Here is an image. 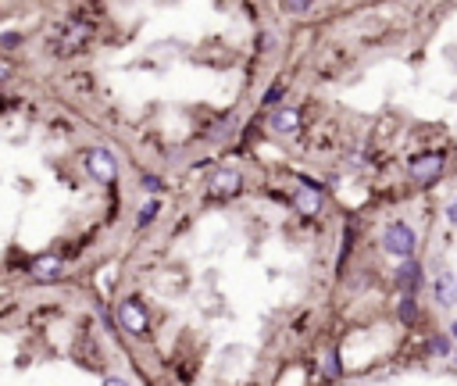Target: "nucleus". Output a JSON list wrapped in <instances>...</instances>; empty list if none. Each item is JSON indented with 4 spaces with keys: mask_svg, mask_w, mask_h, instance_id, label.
I'll list each match as a JSON object with an SVG mask.
<instances>
[{
    "mask_svg": "<svg viewBox=\"0 0 457 386\" xmlns=\"http://www.w3.org/2000/svg\"><path fill=\"white\" fill-rule=\"evenodd\" d=\"M382 247H386V254H393V258H411L415 247H418V233H415L408 222H393V226H386V233H382Z\"/></svg>",
    "mask_w": 457,
    "mask_h": 386,
    "instance_id": "1",
    "label": "nucleus"
},
{
    "mask_svg": "<svg viewBox=\"0 0 457 386\" xmlns=\"http://www.w3.org/2000/svg\"><path fill=\"white\" fill-rule=\"evenodd\" d=\"M86 169H90V176H93V179L111 183V179H114V172H118V164H114V154H111V150L93 147V150H86Z\"/></svg>",
    "mask_w": 457,
    "mask_h": 386,
    "instance_id": "2",
    "label": "nucleus"
},
{
    "mask_svg": "<svg viewBox=\"0 0 457 386\" xmlns=\"http://www.w3.org/2000/svg\"><path fill=\"white\" fill-rule=\"evenodd\" d=\"M118 322H122V329H129V333H136V337H143L147 333V311H143V304L136 301V297H129V301H122L118 304Z\"/></svg>",
    "mask_w": 457,
    "mask_h": 386,
    "instance_id": "3",
    "label": "nucleus"
},
{
    "mask_svg": "<svg viewBox=\"0 0 457 386\" xmlns=\"http://www.w3.org/2000/svg\"><path fill=\"white\" fill-rule=\"evenodd\" d=\"M411 176L418 179V183H432L439 172H443V154H422V157H415L411 164Z\"/></svg>",
    "mask_w": 457,
    "mask_h": 386,
    "instance_id": "4",
    "label": "nucleus"
},
{
    "mask_svg": "<svg viewBox=\"0 0 457 386\" xmlns=\"http://www.w3.org/2000/svg\"><path fill=\"white\" fill-rule=\"evenodd\" d=\"M396 287L404 290V297H415L422 287V265L418 261H404V268L396 272Z\"/></svg>",
    "mask_w": 457,
    "mask_h": 386,
    "instance_id": "5",
    "label": "nucleus"
},
{
    "mask_svg": "<svg viewBox=\"0 0 457 386\" xmlns=\"http://www.w3.org/2000/svg\"><path fill=\"white\" fill-rule=\"evenodd\" d=\"M90 40V25L86 22H79V18H68V25H65V36H61V50H83V43Z\"/></svg>",
    "mask_w": 457,
    "mask_h": 386,
    "instance_id": "6",
    "label": "nucleus"
},
{
    "mask_svg": "<svg viewBox=\"0 0 457 386\" xmlns=\"http://www.w3.org/2000/svg\"><path fill=\"white\" fill-rule=\"evenodd\" d=\"M240 190V172H233V169H221V172H214V179H211V197H233Z\"/></svg>",
    "mask_w": 457,
    "mask_h": 386,
    "instance_id": "7",
    "label": "nucleus"
},
{
    "mask_svg": "<svg viewBox=\"0 0 457 386\" xmlns=\"http://www.w3.org/2000/svg\"><path fill=\"white\" fill-rule=\"evenodd\" d=\"M297 126H300V115L293 111V107H275L272 119H268L272 133H297Z\"/></svg>",
    "mask_w": 457,
    "mask_h": 386,
    "instance_id": "8",
    "label": "nucleus"
},
{
    "mask_svg": "<svg viewBox=\"0 0 457 386\" xmlns=\"http://www.w3.org/2000/svg\"><path fill=\"white\" fill-rule=\"evenodd\" d=\"M57 272H61V258L57 254H47V258L32 261V279H39V283H54Z\"/></svg>",
    "mask_w": 457,
    "mask_h": 386,
    "instance_id": "9",
    "label": "nucleus"
},
{
    "mask_svg": "<svg viewBox=\"0 0 457 386\" xmlns=\"http://www.w3.org/2000/svg\"><path fill=\"white\" fill-rule=\"evenodd\" d=\"M436 301L443 308H453L457 304V275L453 272H443L439 279H436Z\"/></svg>",
    "mask_w": 457,
    "mask_h": 386,
    "instance_id": "10",
    "label": "nucleus"
},
{
    "mask_svg": "<svg viewBox=\"0 0 457 386\" xmlns=\"http://www.w3.org/2000/svg\"><path fill=\"white\" fill-rule=\"evenodd\" d=\"M304 186H307V190H297V211H300V215H315V211L322 207V190H318L315 183H307V179H304Z\"/></svg>",
    "mask_w": 457,
    "mask_h": 386,
    "instance_id": "11",
    "label": "nucleus"
},
{
    "mask_svg": "<svg viewBox=\"0 0 457 386\" xmlns=\"http://www.w3.org/2000/svg\"><path fill=\"white\" fill-rule=\"evenodd\" d=\"M396 315H400V322H404V325H411V322L418 318V301H415V297H404V301H400V311H396Z\"/></svg>",
    "mask_w": 457,
    "mask_h": 386,
    "instance_id": "12",
    "label": "nucleus"
},
{
    "mask_svg": "<svg viewBox=\"0 0 457 386\" xmlns=\"http://www.w3.org/2000/svg\"><path fill=\"white\" fill-rule=\"evenodd\" d=\"M157 211H161V200H147V204L140 207V218H136V226H150L154 218H157Z\"/></svg>",
    "mask_w": 457,
    "mask_h": 386,
    "instance_id": "13",
    "label": "nucleus"
},
{
    "mask_svg": "<svg viewBox=\"0 0 457 386\" xmlns=\"http://www.w3.org/2000/svg\"><path fill=\"white\" fill-rule=\"evenodd\" d=\"M325 375H329V379H339V375H343V365H339V354H336V351L325 358Z\"/></svg>",
    "mask_w": 457,
    "mask_h": 386,
    "instance_id": "14",
    "label": "nucleus"
},
{
    "mask_svg": "<svg viewBox=\"0 0 457 386\" xmlns=\"http://www.w3.org/2000/svg\"><path fill=\"white\" fill-rule=\"evenodd\" d=\"M429 351H432V354H436V358H446V354H450V340H446V337H436V340H432V347H429Z\"/></svg>",
    "mask_w": 457,
    "mask_h": 386,
    "instance_id": "15",
    "label": "nucleus"
},
{
    "mask_svg": "<svg viewBox=\"0 0 457 386\" xmlns=\"http://www.w3.org/2000/svg\"><path fill=\"white\" fill-rule=\"evenodd\" d=\"M286 11H290V15H307L311 4H307V0H290V4H286Z\"/></svg>",
    "mask_w": 457,
    "mask_h": 386,
    "instance_id": "16",
    "label": "nucleus"
},
{
    "mask_svg": "<svg viewBox=\"0 0 457 386\" xmlns=\"http://www.w3.org/2000/svg\"><path fill=\"white\" fill-rule=\"evenodd\" d=\"M22 43V36L18 32H4V36H0V47H4V50H15Z\"/></svg>",
    "mask_w": 457,
    "mask_h": 386,
    "instance_id": "17",
    "label": "nucleus"
},
{
    "mask_svg": "<svg viewBox=\"0 0 457 386\" xmlns=\"http://www.w3.org/2000/svg\"><path fill=\"white\" fill-rule=\"evenodd\" d=\"M279 100H282V86H272V90L264 93V104L272 107V104H279Z\"/></svg>",
    "mask_w": 457,
    "mask_h": 386,
    "instance_id": "18",
    "label": "nucleus"
},
{
    "mask_svg": "<svg viewBox=\"0 0 457 386\" xmlns=\"http://www.w3.org/2000/svg\"><path fill=\"white\" fill-rule=\"evenodd\" d=\"M143 186H147V190H161V179H154V176H143Z\"/></svg>",
    "mask_w": 457,
    "mask_h": 386,
    "instance_id": "19",
    "label": "nucleus"
},
{
    "mask_svg": "<svg viewBox=\"0 0 457 386\" xmlns=\"http://www.w3.org/2000/svg\"><path fill=\"white\" fill-rule=\"evenodd\" d=\"M104 386H129V382H126V379H118V375H107V379H104Z\"/></svg>",
    "mask_w": 457,
    "mask_h": 386,
    "instance_id": "20",
    "label": "nucleus"
},
{
    "mask_svg": "<svg viewBox=\"0 0 457 386\" xmlns=\"http://www.w3.org/2000/svg\"><path fill=\"white\" fill-rule=\"evenodd\" d=\"M8 76H11V65H8V61H4V58H0V83H4V79H8Z\"/></svg>",
    "mask_w": 457,
    "mask_h": 386,
    "instance_id": "21",
    "label": "nucleus"
},
{
    "mask_svg": "<svg viewBox=\"0 0 457 386\" xmlns=\"http://www.w3.org/2000/svg\"><path fill=\"white\" fill-rule=\"evenodd\" d=\"M446 218H450V222H457V200H450V207H446Z\"/></svg>",
    "mask_w": 457,
    "mask_h": 386,
    "instance_id": "22",
    "label": "nucleus"
},
{
    "mask_svg": "<svg viewBox=\"0 0 457 386\" xmlns=\"http://www.w3.org/2000/svg\"><path fill=\"white\" fill-rule=\"evenodd\" d=\"M453 340H457V322H453Z\"/></svg>",
    "mask_w": 457,
    "mask_h": 386,
    "instance_id": "23",
    "label": "nucleus"
}]
</instances>
